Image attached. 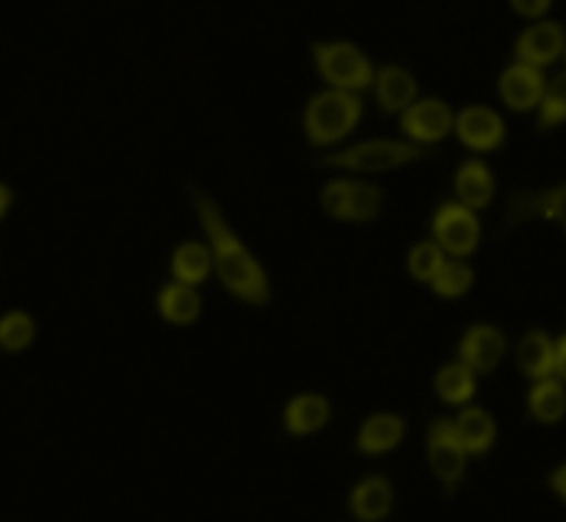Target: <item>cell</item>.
I'll return each mask as SVG.
<instances>
[{
    "mask_svg": "<svg viewBox=\"0 0 566 522\" xmlns=\"http://www.w3.org/2000/svg\"><path fill=\"white\" fill-rule=\"evenodd\" d=\"M188 191H191L193 208H197L205 232H208L210 263L216 265V274L224 282L227 291L235 293L238 299H243V302L249 304L269 302L271 285L263 265L252 258V252L243 247L241 238L230 230V225H227L224 216H221L219 205H216L202 188L191 186Z\"/></svg>",
    "mask_w": 566,
    "mask_h": 522,
    "instance_id": "6da1fadb",
    "label": "cell"
},
{
    "mask_svg": "<svg viewBox=\"0 0 566 522\" xmlns=\"http://www.w3.org/2000/svg\"><path fill=\"white\" fill-rule=\"evenodd\" d=\"M359 114H363V100L352 92H324L315 94L304 111V130L307 138L318 147L335 144L346 138L357 127Z\"/></svg>",
    "mask_w": 566,
    "mask_h": 522,
    "instance_id": "7a4b0ae2",
    "label": "cell"
},
{
    "mask_svg": "<svg viewBox=\"0 0 566 522\" xmlns=\"http://www.w3.org/2000/svg\"><path fill=\"white\" fill-rule=\"evenodd\" d=\"M429 149L418 147L412 142H390V138H374V142L354 144V147L340 149L335 155H326L321 164L337 166V169H352V171H390L398 166L415 164V160L426 158Z\"/></svg>",
    "mask_w": 566,
    "mask_h": 522,
    "instance_id": "3957f363",
    "label": "cell"
},
{
    "mask_svg": "<svg viewBox=\"0 0 566 522\" xmlns=\"http://www.w3.org/2000/svg\"><path fill=\"white\" fill-rule=\"evenodd\" d=\"M315 64L324 81L335 86V92H363L374 83V66L348 42L315 44Z\"/></svg>",
    "mask_w": 566,
    "mask_h": 522,
    "instance_id": "277c9868",
    "label": "cell"
},
{
    "mask_svg": "<svg viewBox=\"0 0 566 522\" xmlns=\"http://www.w3.org/2000/svg\"><path fill=\"white\" fill-rule=\"evenodd\" d=\"M464 462H468V453H464L462 442L457 440L453 420H434L429 429V464L448 492L457 490L459 481H462Z\"/></svg>",
    "mask_w": 566,
    "mask_h": 522,
    "instance_id": "5b68a950",
    "label": "cell"
},
{
    "mask_svg": "<svg viewBox=\"0 0 566 522\" xmlns=\"http://www.w3.org/2000/svg\"><path fill=\"white\" fill-rule=\"evenodd\" d=\"M434 236L437 247L457 254V258H464V254L475 252V247H479L481 225L473 210L462 208L457 202H448L434 216Z\"/></svg>",
    "mask_w": 566,
    "mask_h": 522,
    "instance_id": "8992f818",
    "label": "cell"
},
{
    "mask_svg": "<svg viewBox=\"0 0 566 522\" xmlns=\"http://www.w3.org/2000/svg\"><path fill=\"white\" fill-rule=\"evenodd\" d=\"M453 127H457V136L462 138L464 147L479 149V153L501 147L503 138H506V125L486 105H470V108H464L462 114L453 116Z\"/></svg>",
    "mask_w": 566,
    "mask_h": 522,
    "instance_id": "52a82bcc",
    "label": "cell"
},
{
    "mask_svg": "<svg viewBox=\"0 0 566 522\" xmlns=\"http://www.w3.org/2000/svg\"><path fill=\"white\" fill-rule=\"evenodd\" d=\"M403 133L415 138L412 144H431L446 138L453 130V111L442 100H420L403 111Z\"/></svg>",
    "mask_w": 566,
    "mask_h": 522,
    "instance_id": "ba28073f",
    "label": "cell"
},
{
    "mask_svg": "<svg viewBox=\"0 0 566 522\" xmlns=\"http://www.w3.org/2000/svg\"><path fill=\"white\" fill-rule=\"evenodd\" d=\"M503 352H506V337H503L501 330L490 324L470 326L462 337V346H459L462 365L473 376L495 370L497 363L503 359Z\"/></svg>",
    "mask_w": 566,
    "mask_h": 522,
    "instance_id": "9c48e42d",
    "label": "cell"
},
{
    "mask_svg": "<svg viewBox=\"0 0 566 522\" xmlns=\"http://www.w3.org/2000/svg\"><path fill=\"white\" fill-rule=\"evenodd\" d=\"M564 50V31L558 22H542V25L528 28L523 36L517 39V59L525 66H539L553 64Z\"/></svg>",
    "mask_w": 566,
    "mask_h": 522,
    "instance_id": "30bf717a",
    "label": "cell"
},
{
    "mask_svg": "<svg viewBox=\"0 0 566 522\" xmlns=\"http://www.w3.org/2000/svg\"><path fill=\"white\" fill-rule=\"evenodd\" d=\"M501 94L506 100L509 108L514 111H531L539 105L542 94H545V77L539 70L525 64H514L503 72L501 77Z\"/></svg>",
    "mask_w": 566,
    "mask_h": 522,
    "instance_id": "8fae6325",
    "label": "cell"
},
{
    "mask_svg": "<svg viewBox=\"0 0 566 522\" xmlns=\"http://www.w3.org/2000/svg\"><path fill=\"white\" fill-rule=\"evenodd\" d=\"M418 97V83L403 66H381L376 75V100L387 114L407 111Z\"/></svg>",
    "mask_w": 566,
    "mask_h": 522,
    "instance_id": "7c38bea8",
    "label": "cell"
},
{
    "mask_svg": "<svg viewBox=\"0 0 566 522\" xmlns=\"http://www.w3.org/2000/svg\"><path fill=\"white\" fill-rule=\"evenodd\" d=\"M457 194L459 205L468 210H481L492 202L495 197V180L492 171L486 169L481 160H468L462 169L457 171Z\"/></svg>",
    "mask_w": 566,
    "mask_h": 522,
    "instance_id": "4fadbf2b",
    "label": "cell"
},
{
    "mask_svg": "<svg viewBox=\"0 0 566 522\" xmlns=\"http://www.w3.org/2000/svg\"><path fill=\"white\" fill-rule=\"evenodd\" d=\"M392 490L381 476L359 481L352 492V512L354 518L363 522H379L390 514Z\"/></svg>",
    "mask_w": 566,
    "mask_h": 522,
    "instance_id": "5bb4252c",
    "label": "cell"
},
{
    "mask_svg": "<svg viewBox=\"0 0 566 522\" xmlns=\"http://www.w3.org/2000/svg\"><path fill=\"white\" fill-rule=\"evenodd\" d=\"M403 440V420L398 415H374L363 424L357 437V448L368 457L376 453H387L392 448H398V442Z\"/></svg>",
    "mask_w": 566,
    "mask_h": 522,
    "instance_id": "9a60e30c",
    "label": "cell"
},
{
    "mask_svg": "<svg viewBox=\"0 0 566 522\" xmlns=\"http://www.w3.org/2000/svg\"><path fill=\"white\" fill-rule=\"evenodd\" d=\"M329 424V401L324 396H296L285 409V429L291 435L304 437L324 429Z\"/></svg>",
    "mask_w": 566,
    "mask_h": 522,
    "instance_id": "2e32d148",
    "label": "cell"
},
{
    "mask_svg": "<svg viewBox=\"0 0 566 522\" xmlns=\"http://www.w3.org/2000/svg\"><path fill=\"white\" fill-rule=\"evenodd\" d=\"M453 431H457V440L462 442L464 453H486L495 442V420L484 409H464L453 420Z\"/></svg>",
    "mask_w": 566,
    "mask_h": 522,
    "instance_id": "e0dca14e",
    "label": "cell"
},
{
    "mask_svg": "<svg viewBox=\"0 0 566 522\" xmlns=\"http://www.w3.org/2000/svg\"><path fill=\"white\" fill-rule=\"evenodd\" d=\"M553 352H556V346H553L545 332H528L517 348V363L523 368V374L539 382L553 379V374H556V368H553Z\"/></svg>",
    "mask_w": 566,
    "mask_h": 522,
    "instance_id": "ac0fdd59",
    "label": "cell"
},
{
    "mask_svg": "<svg viewBox=\"0 0 566 522\" xmlns=\"http://www.w3.org/2000/svg\"><path fill=\"white\" fill-rule=\"evenodd\" d=\"M158 310L166 321L186 326V324H193V321L199 319L202 302H199V296L193 288L175 282V285H166L164 291H160Z\"/></svg>",
    "mask_w": 566,
    "mask_h": 522,
    "instance_id": "d6986e66",
    "label": "cell"
},
{
    "mask_svg": "<svg viewBox=\"0 0 566 522\" xmlns=\"http://www.w3.org/2000/svg\"><path fill=\"white\" fill-rule=\"evenodd\" d=\"M210 252L205 243L188 241L182 247H177L175 258H171V271H175L177 282L180 285L193 288L197 282H202L210 274Z\"/></svg>",
    "mask_w": 566,
    "mask_h": 522,
    "instance_id": "ffe728a7",
    "label": "cell"
},
{
    "mask_svg": "<svg viewBox=\"0 0 566 522\" xmlns=\"http://www.w3.org/2000/svg\"><path fill=\"white\" fill-rule=\"evenodd\" d=\"M566 409V396L564 387L558 379H545L531 390V413L539 424L553 426L564 418Z\"/></svg>",
    "mask_w": 566,
    "mask_h": 522,
    "instance_id": "44dd1931",
    "label": "cell"
},
{
    "mask_svg": "<svg viewBox=\"0 0 566 522\" xmlns=\"http://www.w3.org/2000/svg\"><path fill=\"white\" fill-rule=\"evenodd\" d=\"M437 385V396L448 404H464L473 398L475 393V376L464 368L462 363L446 365V368L437 374L434 379Z\"/></svg>",
    "mask_w": 566,
    "mask_h": 522,
    "instance_id": "7402d4cb",
    "label": "cell"
},
{
    "mask_svg": "<svg viewBox=\"0 0 566 522\" xmlns=\"http://www.w3.org/2000/svg\"><path fill=\"white\" fill-rule=\"evenodd\" d=\"M381 210V188L374 182H348V202L343 221H370Z\"/></svg>",
    "mask_w": 566,
    "mask_h": 522,
    "instance_id": "603a6c76",
    "label": "cell"
},
{
    "mask_svg": "<svg viewBox=\"0 0 566 522\" xmlns=\"http://www.w3.org/2000/svg\"><path fill=\"white\" fill-rule=\"evenodd\" d=\"M431 285H434V291L440 293V296L459 299L473 288V269L459 263V260H453V263H442V269L437 271Z\"/></svg>",
    "mask_w": 566,
    "mask_h": 522,
    "instance_id": "cb8c5ba5",
    "label": "cell"
},
{
    "mask_svg": "<svg viewBox=\"0 0 566 522\" xmlns=\"http://www.w3.org/2000/svg\"><path fill=\"white\" fill-rule=\"evenodd\" d=\"M33 335H36V326H33L31 315L9 313L0 321V343L9 352H22L25 346H31Z\"/></svg>",
    "mask_w": 566,
    "mask_h": 522,
    "instance_id": "d4e9b609",
    "label": "cell"
},
{
    "mask_svg": "<svg viewBox=\"0 0 566 522\" xmlns=\"http://www.w3.org/2000/svg\"><path fill=\"white\" fill-rule=\"evenodd\" d=\"M442 263H446L442 249L434 241H423L409 254V274L418 282H431L437 276V271L442 269Z\"/></svg>",
    "mask_w": 566,
    "mask_h": 522,
    "instance_id": "484cf974",
    "label": "cell"
},
{
    "mask_svg": "<svg viewBox=\"0 0 566 522\" xmlns=\"http://www.w3.org/2000/svg\"><path fill=\"white\" fill-rule=\"evenodd\" d=\"M539 105H542L539 127L562 125L566 116V77L564 75H558L551 86H545V94H542Z\"/></svg>",
    "mask_w": 566,
    "mask_h": 522,
    "instance_id": "4316f807",
    "label": "cell"
},
{
    "mask_svg": "<svg viewBox=\"0 0 566 522\" xmlns=\"http://www.w3.org/2000/svg\"><path fill=\"white\" fill-rule=\"evenodd\" d=\"M321 202H324L326 213L335 216V219H343V216H346V202H348V182L337 180L332 182V186H326Z\"/></svg>",
    "mask_w": 566,
    "mask_h": 522,
    "instance_id": "83f0119b",
    "label": "cell"
},
{
    "mask_svg": "<svg viewBox=\"0 0 566 522\" xmlns=\"http://www.w3.org/2000/svg\"><path fill=\"white\" fill-rule=\"evenodd\" d=\"M514 11L523 17H542L547 14V9H551V0H514Z\"/></svg>",
    "mask_w": 566,
    "mask_h": 522,
    "instance_id": "f1b7e54d",
    "label": "cell"
},
{
    "mask_svg": "<svg viewBox=\"0 0 566 522\" xmlns=\"http://www.w3.org/2000/svg\"><path fill=\"white\" fill-rule=\"evenodd\" d=\"M553 368H556V376L566 374V337L556 343V352H553Z\"/></svg>",
    "mask_w": 566,
    "mask_h": 522,
    "instance_id": "f546056e",
    "label": "cell"
},
{
    "mask_svg": "<svg viewBox=\"0 0 566 522\" xmlns=\"http://www.w3.org/2000/svg\"><path fill=\"white\" fill-rule=\"evenodd\" d=\"M553 487H556V495L564 501L566 498V468L556 470V476H553Z\"/></svg>",
    "mask_w": 566,
    "mask_h": 522,
    "instance_id": "4dcf8cb0",
    "label": "cell"
},
{
    "mask_svg": "<svg viewBox=\"0 0 566 522\" xmlns=\"http://www.w3.org/2000/svg\"><path fill=\"white\" fill-rule=\"evenodd\" d=\"M11 205V191L6 186H0V219H3V213L9 210Z\"/></svg>",
    "mask_w": 566,
    "mask_h": 522,
    "instance_id": "1f68e13d",
    "label": "cell"
}]
</instances>
